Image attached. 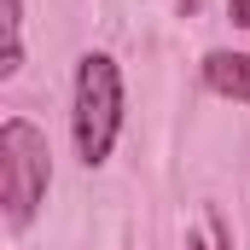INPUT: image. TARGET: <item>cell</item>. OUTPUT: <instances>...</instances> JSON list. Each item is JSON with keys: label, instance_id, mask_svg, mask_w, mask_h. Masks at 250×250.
<instances>
[{"label": "cell", "instance_id": "cell-6", "mask_svg": "<svg viewBox=\"0 0 250 250\" xmlns=\"http://www.w3.org/2000/svg\"><path fill=\"white\" fill-rule=\"evenodd\" d=\"M227 18H233L239 29H250V0H227Z\"/></svg>", "mask_w": 250, "mask_h": 250}, {"label": "cell", "instance_id": "cell-5", "mask_svg": "<svg viewBox=\"0 0 250 250\" xmlns=\"http://www.w3.org/2000/svg\"><path fill=\"white\" fill-rule=\"evenodd\" d=\"M209 239H215V250H233V233H227L221 209H209Z\"/></svg>", "mask_w": 250, "mask_h": 250}, {"label": "cell", "instance_id": "cell-4", "mask_svg": "<svg viewBox=\"0 0 250 250\" xmlns=\"http://www.w3.org/2000/svg\"><path fill=\"white\" fill-rule=\"evenodd\" d=\"M0 23H6L0 76H18V70H23V0H0Z\"/></svg>", "mask_w": 250, "mask_h": 250}, {"label": "cell", "instance_id": "cell-8", "mask_svg": "<svg viewBox=\"0 0 250 250\" xmlns=\"http://www.w3.org/2000/svg\"><path fill=\"white\" fill-rule=\"evenodd\" d=\"M175 6H181V18H192V12H198V0H175Z\"/></svg>", "mask_w": 250, "mask_h": 250}, {"label": "cell", "instance_id": "cell-7", "mask_svg": "<svg viewBox=\"0 0 250 250\" xmlns=\"http://www.w3.org/2000/svg\"><path fill=\"white\" fill-rule=\"evenodd\" d=\"M187 250H209V245H204V233H187Z\"/></svg>", "mask_w": 250, "mask_h": 250}, {"label": "cell", "instance_id": "cell-2", "mask_svg": "<svg viewBox=\"0 0 250 250\" xmlns=\"http://www.w3.org/2000/svg\"><path fill=\"white\" fill-rule=\"evenodd\" d=\"M53 187V151H47V134L23 117H6L0 123V204H6V221L12 227H29L41 198Z\"/></svg>", "mask_w": 250, "mask_h": 250}, {"label": "cell", "instance_id": "cell-3", "mask_svg": "<svg viewBox=\"0 0 250 250\" xmlns=\"http://www.w3.org/2000/svg\"><path fill=\"white\" fill-rule=\"evenodd\" d=\"M204 87L221 93V99L250 105V53H227V47H215V53L204 59Z\"/></svg>", "mask_w": 250, "mask_h": 250}, {"label": "cell", "instance_id": "cell-1", "mask_svg": "<svg viewBox=\"0 0 250 250\" xmlns=\"http://www.w3.org/2000/svg\"><path fill=\"white\" fill-rule=\"evenodd\" d=\"M70 134L76 157L99 169L123 134V70L111 53H82L76 59V99H70Z\"/></svg>", "mask_w": 250, "mask_h": 250}]
</instances>
